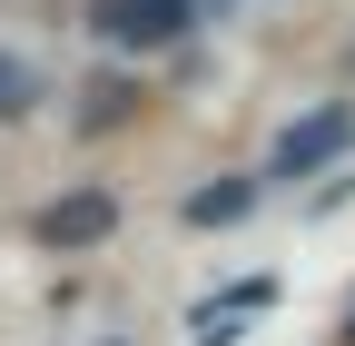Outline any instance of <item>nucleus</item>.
Returning <instances> with one entry per match:
<instances>
[{"label":"nucleus","mask_w":355,"mask_h":346,"mask_svg":"<svg viewBox=\"0 0 355 346\" xmlns=\"http://www.w3.org/2000/svg\"><path fill=\"white\" fill-rule=\"evenodd\" d=\"M345 139H355V109H336V99H326V109H306L296 129H277V149H266L257 179H306V168H326Z\"/></svg>","instance_id":"obj_1"},{"label":"nucleus","mask_w":355,"mask_h":346,"mask_svg":"<svg viewBox=\"0 0 355 346\" xmlns=\"http://www.w3.org/2000/svg\"><path fill=\"white\" fill-rule=\"evenodd\" d=\"M188 20H198V0H99V10H89V30L119 40V50H158V40H178Z\"/></svg>","instance_id":"obj_2"},{"label":"nucleus","mask_w":355,"mask_h":346,"mask_svg":"<svg viewBox=\"0 0 355 346\" xmlns=\"http://www.w3.org/2000/svg\"><path fill=\"white\" fill-rule=\"evenodd\" d=\"M109 228H119V198L109 188H69V198L40 208V247H99Z\"/></svg>","instance_id":"obj_3"},{"label":"nucleus","mask_w":355,"mask_h":346,"mask_svg":"<svg viewBox=\"0 0 355 346\" xmlns=\"http://www.w3.org/2000/svg\"><path fill=\"white\" fill-rule=\"evenodd\" d=\"M257 198H266V179H257V168H237V179H217V188L188 198V228H227V218H247Z\"/></svg>","instance_id":"obj_4"},{"label":"nucleus","mask_w":355,"mask_h":346,"mask_svg":"<svg viewBox=\"0 0 355 346\" xmlns=\"http://www.w3.org/2000/svg\"><path fill=\"white\" fill-rule=\"evenodd\" d=\"M30 109H40V69L20 50H0V119H30Z\"/></svg>","instance_id":"obj_5"},{"label":"nucleus","mask_w":355,"mask_h":346,"mask_svg":"<svg viewBox=\"0 0 355 346\" xmlns=\"http://www.w3.org/2000/svg\"><path fill=\"white\" fill-rule=\"evenodd\" d=\"M128 99H139L128 79H99V90H89V129H99V119H128Z\"/></svg>","instance_id":"obj_6"},{"label":"nucleus","mask_w":355,"mask_h":346,"mask_svg":"<svg viewBox=\"0 0 355 346\" xmlns=\"http://www.w3.org/2000/svg\"><path fill=\"white\" fill-rule=\"evenodd\" d=\"M345 346H355V327H345Z\"/></svg>","instance_id":"obj_7"}]
</instances>
